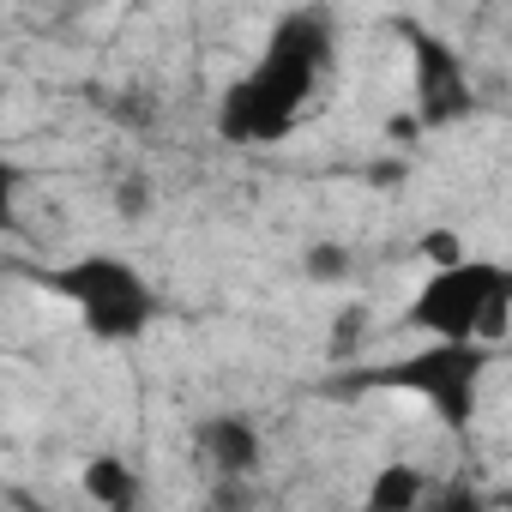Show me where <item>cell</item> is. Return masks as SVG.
Here are the masks:
<instances>
[{
	"label": "cell",
	"mask_w": 512,
	"mask_h": 512,
	"mask_svg": "<svg viewBox=\"0 0 512 512\" xmlns=\"http://www.w3.org/2000/svg\"><path fill=\"white\" fill-rule=\"evenodd\" d=\"M404 43H410V73H416V121L422 127H458L464 115H476V91H470V73H464V55L422 31V25H404Z\"/></svg>",
	"instance_id": "obj_5"
},
{
	"label": "cell",
	"mask_w": 512,
	"mask_h": 512,
	"mask_svg": "<svg viewBox=\"0 0 512 512\" xmlns=\"http://www.w3.org/2000/svg\"><path fill=\"white\" fill-rule=\"evenodd\" d=\"M85 494L97 506H133L139 500V476L121 464V458H91L85 464Z\"/></svg>",
	"instance_id": "obj_7"
},
{
	"label": "cell",
	"mask_w": 512,
	"mask_h": 512,
	"mask_svg": "<svg viewBox=\"0 0 512 512\" xmlns=\"http://www.w3.org/2000/svg\"><path fill=\"white\" fill-rule=\"evenodd\" d=\"M199 458L223 476H253L266 458V440L247 416H205L199 422Z\"/></svg>",
	"instance_id": "obj_6"
},
{
	"label": "cell",
	"mask_w": 512,
	"mask_h": 512,
	"mask_svg": "<svg viewBox=\"0 0 512 512\" xmlns=\"http://www.w3.org/2000/svg\"><path fill=\"white\" fill-rule=\"evenodd\" d=\"M506 314H512V278L494 260H464V253L434 266L428 284L404 308L410 326L452 338V344H500Z\"/></svg>",
	"instance_id": "obj_2"
},
{
	"label": "cell",
	"mask_w": 512,
	"mask_h": 512,
	"mask_svg": "<svg viewBox=\"0 0 512 512\" xmlns=\"http://www.w3.org/2000/svg\"><path fill=\"white\" fill-rule=\"evenodd\" d=\"M332 67V25L320 13H290L272 31V49L253 61L247 79H235L217 103V127L235 145H272L284 139L302 109L314 103L320 73Z\"/></svg>",
	"instance_id": "obj_1"
},
{
	"label": "cell",
	"mask_w": 512,
	"mask_h": 512,
	"mask_svg": "<svg viewBox=\"0 0 512 512\" xmlns=\"http://www.w3.org/2000/svg\"><path fill=\"white\" fill-rule=\"evenodd\" d=\"M13 205H19V169L13 157H0V229L13 223Z\"/></svg>",
	"instance_id": "obj_11"
},
{
	"label": "cell",
	"mask_w": 512,
	"mask_h": 512,
	"mask_svg": "<svg viewBox=\"0 0 512 512\" xmlns=\"http://www.w3.org/2000/svg\"><path fill=\"white\" fill-rule=\"evenodd\" d=\"M145 205H151V181H145V175H127V181L115 187V211H121V217H145Z\"/></svg>",
	"instance_id": "obj_10"
},
{
	"label": "cell",
	"mask_w": 512,
	"mask_h": 512,
	"mask_svg": "<svg viewBox=\"0 0 512 512\" xmlns=\"http://www.w3.org/2000/svg\"><path fill=\"white\" fill-rule=\"evenodd\" d=\"M55 290L79 308L85 332L103 344H127L157 320V290L115 253H85V260L55 272Z\"/></svg>",
	"instance_id": "obj_3"
},
{
	"label": "cell",
	"mask_w": 512,
	"mask_h": 512,
	"mask_svg": "<svg viewBox=\"0 0 512 512\" xmlns=\"http://www.w3.org/2000/svg\"><path fill=\"white\" fill-rule=\"evenodd\" d=\"M494 368V344H452V338H434L428 350L368 374L374 386H398V392H416L440 422L464 428L476 416V392H482V374Z\"/></svg>",
	"instance_id": "obj_4"
},
{
	"label": "cell",
	"mask_w": 512,
	"mask_h": 512,
	"mask_svg": "<svg viewBox=\"0 0 512 512\" xmlns=\"http://www.w3.org/2000/svg\"><path fill=\"white\" fill-rule=\"evenodd\" d=\"M422 500V470L416 464H386L374 482H368V506L374 512H404Z\"/></svg>",
	"instance_id": "obj_8"
},
{
	"label": "cell",
	"mask_w": 512,
	"mask_h": 512,
	"mask_svg": "<svg viewBox=\"0 0 512 512\" xmlns=\"http://www.w3.org/2000/svg\"><path fill=\"white\" fill-rule=\"evenodd\" d=\"M350 272V247H338V241H320V247H308V278H320V284H338Z\"/></svg>",
	"instance_id": "obj_9"
}]
</instances>
